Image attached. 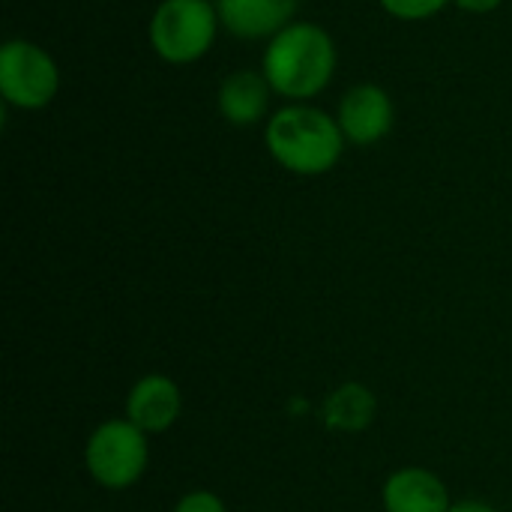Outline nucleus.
I'll return each mask as SVG.
<instances>
[{
	"mask_svg": "<svg viewBox=\"0 0 512 512\" xmlns=\"http://www.w3.org/2000/svg\"><path fill=\"white\" fill-rule=\"evenodd\" d=\"M183 408L180 387L168 375H144L126 399V420H132L141 432L156 435L177 423Z\"/></svg>",
	"mask_w": 512,
	"mask_h": 512,
	"instance_id": "7",
	"label": "nucleus"
},
{
	"mask_svg": "<svg viewBox=\"0 0 512 512\" xmlns=\"http://www.w3.org/2000/svg\"><path fill=\"white\" fill-rule=\"evenodd\" d=\"M336 60V42L324 27L294 21L267 42L261 72L276 96L288 102H309L333 81Z\"/></svg>",
	"mask_w": 512,
	"mask_h": 512,
	"instance_id": "1",
	"label": "nucleus"
},
{
	"mask_svg": "<svg viewBox=\"0 0 512 512\" xmlns=\"http://www.w3.org/2000/svg\"><path fill=\"white\" fill-rule=\"evenodd\" d=\"M174 512H228L222 498H216L213 492L207 489H198V492H189L180 498V504L174 507Z\"/></svg>",
	"mask_w": 512,
	"mask_h": 512,
	"instance_id": "13",
	"label": "nucleus"
},
{
	"mask_svg": "<svg viewBox=\"0 0 512 512\" xmlns=\"http://www.w3.org/2000/svg\"><path fill=\"white\" fill-rule=\"evenodd\" d=\"M57 90L60 69L42 45L30 39H9L0 48V93L6 105L36 111L45 108Z\"/></svg>",
	"mask_w": 512,
	"mask_h": 512,
	"instance_id": "5",
	"label": "nucleus"
},
{
	"mask_svg": "<svg viewBox=\"0 0 512 512\" xmlns=\"http://www.w3.org/2000/svg\"><path fill=\"white\" fill-rule=\"evenodd\" d=\"M336 120L348 144L372 147L390 135L396 123V105L381 84H354L342 96Z\"/></svg>",
	"mask_w": 512,
	"mask_h": 512,
	"instance_id": "6",
	"label": "nucleus"
},
{
	"mask_svg": "<svg viewBox=\"0 0 512 512\" xmlns=\"http://www.w3.org/2000/svg\"><path fill=\"white\" fill-rule=\"evenodd\" d=\"M219 24V9L207 0H162L150 18V45L165 63H195L213 48Z\"/></svg>",
	"mask_w": 512,
	"mask_h": 512,
	"instance_id": "3",
	"label": "nucleus"
},
{
	"mask_svg": "<svg viewBox=\"0 0 512 512\" xmlns=\"http://www.w3.org/2000/svg\"><path fill=\"white\" fill-rule=\"evenodd\" d=\"M270 96H273V87L264 78V72L237 69L219 84L216 105L231 126H255L267 117Z\"/></svg>",
	"mask_w": 512,
	"mask_h": 512,
	"instance_id": "10",
	"label": "nucleus"
},
{
	"mask_svg": "<svg viewBox=\"0 0 512 512\" xmlns=\"http://www.w3.org/2000/svg\"><path fill=\"white\" fill-rule=\"evenodd\" d=\"M459 9L465 12H474V15H486V12H495L504 0H453Z\"/></svg>",
	"mask_w": 512,
	"mask_h": 512,
	"instance_id": "14",
	"label": "nucleus"
},
{
	"mask_svg": "<svg viewBox=\"0 0 512 512\" xmlns=\"http://www.w3.org/2000/svg\"><path fill=\"white\" fill-rule=\"evenodd\" d=\"M387 512H450V492L441 477L426 468H402L384 483Z\"/></svg>",
	"mask_w": 512,
	"mask_h": 512,
	"instance_id": "9",
	"label": "nucleus"
},
{
	"mask_svg": "<svg viewBox=\"0 0 512 512\" xmlns=\"http://www.w3.org/2000/svg\"><path fill=\"white\" fill-rule=\"evenodd\" d=\"M264 144L285 171L318 177L339 165L348 141L339 129V120L330 117L324 108L291 102L267 120Z\"/></svg>",
	"mask_w": 512,
	"mask_h": 512,
	"instance_id": "2",
	"label": "nucleus"
},
{
	"mask_svg": "<svg viewBox=\"0 0 512 512\" xmlns=\"http://www.w3.org/2000/svg\"><path fill=\"white\" fill-rule=\"evenodd\" d=\"M300 0H222L219 21L240 39H273L294 24Z\"/></svg>",
	"mask_w": 512,
	"mask_h": 512,
	"instance_id": "8",
	"label": "nucleus"
},
{
	"mask_svg": "<svg viewBox=\"0 0 512 512\" xmlns=\"http://www.w3.org/2000/svg\"><path fill=\"white\" fill-rule=\"evenodd\" d=\"M207 3H213V6H219V3H222V0H207Z\"/></svg>",
	"mask_w": 512,
	"mask_h": 512,
	"instance_id": "16",
	"label": "nucleus"
},
{
	"mask_svg": "<svg viewBox=\"0 0 512 512\" xmlns=\"http://www.w3.org/2000/svg\"><path fill=\"white\" fill-rule=\"evenodd\" d=\"M147 456V432L132 420H105L87 441L84 465L102 489L120 492L144 477Z\"/></svg>",
	"mask_w": 512,
	"mask_h": 512,
	"instance_id": "4",
	"label": "nucleus"
},
{
	"mask_svg": "<svg viewBox=\"0 0 512 512\" xmlns=\"http://www.w3.org/2000/svg\"><path fill=\"white\" fill-rule=\"evenodd\" d=\"M378 3L393 18H402V21H426V18L438 15L453 0H378Z\"/></svg>",
	"mask_w": 512,
	"mask_h": 512,
	"instance_id": "12",
	"label": "nucleus"
},
{
	"mask_svg": "<svg viewBox=\"0 0 512 512\" xmlns=\"http://www.w3.org/2000/svg\"><path fill=\"white\" fill-rule=\"evenodd\" d=\"M450 512H498L495 507L483 504V501H462V504H453Z\"/></svg>",
	"mask_w": 512,
	"mask_h": 512,
	"instance_id": "15",
	"label": "nucleus"
},
{
	"mask_svg": "<svg viewBox=\"0 0 512 512\" xmlns=\"http://www.w3.org/2000/svg\"><path fill=\"white\" fill-rule=\"evenodd\" d=\"M375 411H378V402L369 387L345 384L327 399L324 420L330 429H339V432H363L375 420Z\"/></svg>",
	"mask_w": 512,
	"mask_h": 512,
	"instance_id": "11",
	"label": "nucleus"
}]
</instances>
